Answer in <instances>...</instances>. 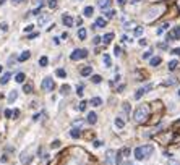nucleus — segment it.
<instances>
[{
    "instance_id": "1",
    "label": "nucleus",
    "mask_w": 180,
    "mask_h": 165,
    "mask_svg": "<svg viewBox=\"0 0 180 165\" xmlns=\"http://www.w3.org/2000/svg\"><path fill=\"white\" fill-rule=\"evenodd\" d=\"M148 117H149L148 104H143V105L136 107V110H135V113H133V120L136 123H145L146 120H148Z\"/></svg>"
},
{
    "instance_id": "2",
    "label": "nucleus",
    "mask_w": 180,
    "mask_h": 165,
    "mask_svg": "<svg viewBox=\"0 0 180 165\" xmlns=\"http://www.w3.org/2000/svg\"><path fill=\"white\" fill-rule=\"evenodd\" d=\"M154 152V147L151 144H146V146H140V147L135 149V159L136 160H145V159H149V155Z\"/></svg>"
},
{
    "instance_id": "3",
    "label": "nucleus",
    "mask_w": 180,
    "mask_h": 165,
    "mask_svg": "<svg viewBox=\"0 0 180 165\" xmlns=\"http://www.w3.org/2000/svg\"><path fill=\"white\" fill-rule=\"evenodd\" d=\"M86 57H88V50H85V49H75L73 52H71V55H70V60L76 62V60L86 58Z\"/></svg>"
},
{
    "instance_id": "4",
    "label": "nucleus",
    "mask_w": 180,
    "mask_h": 165,
    "mask_svg": "<svg viewBox=\"0 0 180 165\" xmlns=\"http://www.w3.org/2000/svg\"><path fill=\"white\" fill-rule=\"evenodd\" d=\"M151 88H152L151 84H146L145 88H140L136 92H135V99H136V100H138V99H141V97H143V95H145L148 91H151Z\"/></svg>"
},
{
    "instance_id": "5",
    "label": "nucleus",
    "mask_w": 180,
    "mask_h": 165,
    "mask_svg": "<svg viewBox=\"0 0 180 165\" xmlns=\"http://www.w3.org/2000/svg\"><path fill=\"white\" fill-rule=\"evenodd\" d=\"M54 81H52V78H44V81H42V89L44 91H52L54 89Z\"/></svg>"
},
{
    "instance_id": "6",
    "label": "nucleus",
    "mask_w": 180,
    "mask_h": 165,
    "mask_svg": "<svg viewBox=\"0 0 180 165\" xmlns=\"http://www.w3.org/2000/svg\"><path fill=\"white\" fill-rule=\"evenodd\" d=\"M62 23H64L67 28H71V26H73V23H75V20L70 16V15H64V16H62Z\"/></svg>"
},
{
    "instance_id": "7",
    "label": "nucleus",
    "mask_w": 180,
    "mask_h": 165,
    "mask_svg": "<svg viewBox=\"0 0 180 165\" xmlns=\"http://www.w3.org/2000/svg\"><path fill=\"white\" fill-rule=\"evenodd\" d=\"M31 160H32V157L29 154H26V152H23V154H21V164L23 165H28Z\"/></svg>"
},
{
    "instance_id": "8",
    "label": "nucleus",
    "mask_w": 180,
    "mask_h": 165,
    "mask_svg": "<svg viewBox=\"0 0 180 165\" xmlns=\"http://www.w3.org/2000/svg\"><path fill=\"white\" fill-rule=\"evenodd\" d=\"M106 25H107V21L104 18H97L94 23V28H106Z\"/></svg>"
},
{
    "instance_id": "9",
    "label": "nucleus",
    "mask_w": 180,
    "mask_h": 165,
    "mask_svg": "<svg viewBox=\"0 0 180 165\" xmlns=\"http://www.w3.org/2000/svg\"><path fill=\"white\" fill-rule=\"evenodd\" d=\"M89 104H91L92 107H99V105H102V99L101 97H92L91 100H89Z\"/></svg>"
},
{
    "instance_id": "10",
    "label": "nucleus",
    "mask_w": 180,
    "mask_h": 165,
    "mask_svg": "<svg viewBox=\"0 0 180 165\" xmlns=\"http://www.w3.org/2000/svg\"><path fill=\"white\" fill-rule=\"evenodd\" d=\"M97 7L99 8H109L110 7V0H97Z\"/></svg>"
},
{
    "instance_id": "11",
    "label": "nucleus",
    "mask_w": 180,
    "mask_h": 165,
    "mask_svg": "<svg viewBox=\"0 0 180 165\" xmlns=\"http://www.w3.org/2000/svg\"><path fill=\"white\" fill-rule=\"evenodd\" d=\"M96 121H97V115H96L94 112H89L88 113V123L89 125H94Z\"/></svg>"
},
{
    "instance_id": "12",
    "label": "nucleus",
    "mask_w": 180,
    "mask_h": 165,
    "mask_svg": "<svg viewBox=\"0 0 180 165\" xmlns=\"http://www.w3.org/2000/svg\"><path fill=\"white\" fill-rule=\"evenodd\" d=\"M29 57H31V52H29V50H25V52H23L21 55L18 57V62H26V60H28Z\"/></svg>"
},
{
    "instance_id": "13",
    "label": "nucleus",
    "mask_w": 180,
    "mask_h": 165,
    "mask_svg": "<svg viewBox=\"0 0 180 165\" xmlns=\"http://www.w3.org/2000/svg\"><path fill=\"white\" fill-rule=\"evenodd\" d=\"M81 76H91V73H92V67H85V68H81Z\"/></svg>"
},
{
    "instance_id": "14",
    "label": "nucleus",
    "mask_w": 180,
    "mask_h": 165,
    "mask_svg": "<svg viewBox=\"0 0 180 165\" xmlns=\"http://www.w3.org/2000/svg\"><path fill=\"white\" fill-rule=\"evenodd\" d=\"M114 39V32H107V34H104L102 37V42L104 44H110V41Z\"/></svg>"
},
{
    "instance_id": "15",
    "label": "nucleus",
    "mask_w": 180,
    "mask_h": 165,
    "mask_svg": "<svg viewBox=\"0 0 180 165\" xmlns=\"http://www.w3.org/2000/svg\"><path fill=\"white\" fill-rule=\"evenodd\" d=\"M18 97V91H11L10 94H8V104H13L15 100H16Z\"/></svg>"
},
{
    "instance_id": "16",
    "label": "nucleus",
    "mask_w": 180,
    "mask_h": 165,
    "mask_svg": "<svg viewBox=\"0 0 180 165\" xmlns=\"http://www.w3.org/2000/svg\"><path fill=\"white\" fill-rule=\"evenodd\" d=\"M92 13H94V8H92V7H86L85 10H83V15H85L86 18H91Z\"/></svg>"
},
{
    "instance_id": "17",
    "label": "nucleus",
    "mask_w": 180,
    "mask_h": 165,
    "mask_svg": "<svg viewBox=\"0 0 180 165\" xmlns=\"http://www.w3.org/2000/svg\"><path fill=\"white\" fill-rule=\"evenodd\" d=\"M161 62H162V58H161V57H152L151 62H149V65H151V67H157Z\"/></svg>"
},
{
    "instance_id": "18",
    "label": "nucleus",
    "mask_w": 180,
    "mask_h": 165,
    "mask_svg": "<svg viewBox=\"0 0 180 165\" xmlns=\"http://www.w3.org/2000/svg\"><path fill=\"white\" fill-rule=\"evenodd\" d=\"M10 78H11V74H10V73H5L4 76L0 78V84H7L8 81H10Z\"/></svg>"
},
{
    "instance_id": "19",
    "label": "nucleus",
    "mask_w": 180,
    "mask_h": 165,
    "mask_svg": "<svg viewBox=\"0 0 180 165\" xmlns=\"http://www.w3.org/2000/svg\"><path fill=\"white\" fill-rule=\"evenodd\" d=\"M86 34H88V32H86L85 28H80V29H78V37L81 39V41H85V39H86Z\"/></svg>"
},
{
    "instance_id": "20",
    "label": "nucleus",
    "mask_w": 180,
    "mask_h": 165,
    "mask_svg": "<svg viewBox=\"0 0 180 165\" xmlns=\"http://www.w3.org/2000/svg\"><path fill=\"white\" fill-rule=\"evenodd\" d=\"M104 65H106V68L112 67V60H110V57L107 55V53H104Z\"/></svg>"
},
{
    "instance_id": "21",
    "label": "nucleus",
    "mask_w": 180,
    "mask_h": 165,
    "mask_svg": "<svg viewBox=\"0 0 180 165\" xmlns=\"http://www.w3.org/2000/svg\"><path fill=\"white\" fill-rule=\"evenodd\" d=\"M114 154H115V152H114V151H107V154H106V162H107V164H112V157H114Z\"/></svg>"
},
{
    "instance_id": "22",
    "label": "nucleus",
    "mask_w": 180,
    "mask_h": 165,
    "mask_svg": "<svg viewBox=\"0 0 180 165\" xmlns=\"http://www.w3.org/2000/svg\"><path fill=\"white\" fill-rule=\"evenodd\" d=\"M115 126L117 128H124L125 126V120H122L120 117H117V118H115Z\"/></svg>"
},
{
    "instance_id": "23",
    "label": "nucleus",
    "mask_w": 180,
    "mask_h": 165,
    "mask_svg": "<svg viewBox=\"0 0 180 165\" xmlns=\"http://www.w3.org/2000/svg\"><path fill=\"white\" fill-rule=\"evenodd\" d=\"M47 63H49V58H47L46 55L39 58V65H41V67H47Z\"/></svg>"
},
{
    "instance_id": "24",
    "label": "nucleus",
    "mask_w": 180,
    "mask_h": 165,
    "mask_svg": "<svg viewBox=\"0 0 180 165\" xmlns=\"http://www.w3.org/2000/svg\"><path fill=\"white\" fill-rule=\"evenodd\" d=\"M170 34H172L174 39H180V26L179 28H174V31L170 32Z\"/></svg>"
},
{
    "instance_id": "25",
    "label": "nucleus",
    "mask_w": 180,
    "mask_h": 165,
    "mask_svg": "<svg viewBox=\"0 0 180 165\" xmlns=\"http://www.w3.org/2000/svg\"><path fill=\"white\" fill-rule=\"evenodd\" d=\"M55 74H57L59 78H65V76H67V71H65L64 68H59V70L55 71Z\"/></svg>"
},
{
    "instance_id": "26",
    "label": "nucleus",
    "mask_w": 180,
    "mask_h": 165,
    "mask_svg": "<svg viewBox=\"0 0 180 165\" xmlns=\"http://www.w3.org/2000/svg\"><path fill=\"white\" fill-rule=\"evenodd\" d=\"M177 67H179V62H177V60H172V62H169V70H170V71H174Z\"/></svg>"
},
{
    "instance_id": "27",
    "label": "nucleus",
    "mask_w": 180,
    "mask_h": 165,
    "mask_svg": "<svg viewBox=\"0 0 180 165\" xmlns=\"http://www.w3.org/2000/svg\"><path fill=\"white\" fill-rule=\"evenodd\" d=\"M60 92H62L64 95H67L68 92H70V86H68V84H64L62 88H60Z\"/></svg>"
},
{
    "instance_id": "28",
    "label": "nucleus",
    "mask_w": 180,
    "mask_h": 165,
    "mask_svg": "<svg viewBox=\"0 0 180 165\" xmlns=\"http://www.w3.org/2000/svg\"><path fill=\"white\" fill-rule=\"evenodd\" d=\"M70 136L73 138V139H76V138H80V130H76V128H73V130L70 131Z\"/></svg>"
},
{
    "instance_id": "29",
    "label": "nucleus",
    "mask_w": 180,
    "mask_h": 165,
    "mask_svg": "<svg viewBox=\"0 0 180 165\" xmlns=\"http://www.w3.org/2000/svg\"><path fill=\"white\" fill-rule=\"evenodd\" d=\"M91 81L94 83V84H99V83L102 81V78L99 76V74H94V76H91Z\"/></svg>"
},
{
    "instance_id": "30",
    "label": "nucleus",
    "mask_w": 180,
    "mask_h": 165,
    "mask_svg": "<svg viewBox=\"0 0 180 165\" xmlns=\"http://www.w3.org/2000/svg\"><path fill=\"white\" fill-rule=\"evenodd\" d=\"M15 81H16V83H23V81H25V73H18Z\"/></svg>"
},
{
    "instance_id": "31",
    "label": "nucleus",
    "mask_w": 180,
    "mask_h": 165,
    "mask_svg": "<svg viewBox=\"0 0 180 165\" xmlns=\"http://www.w3.org/2000/svg\"><path fill=\"white\" fill-rule=\"evenodd\" d=\"M167 28H169V23H164V25L161 26V28H159V29H157V34H162V32L166 31Z\"/></svg>"
},
{
    "instance_id": "32",
    "label": "nucleus",
    "mask_w": 180,
    "mask_h": 165,
    "mask_svg": "<svg viewBox=\"0 0 180 165\" xmlns=\"http://www.w3.org/2000/svg\"><path fill=\"white\" fill-rule=\"evenodd\" d=\"M86 105H88V102H86V100H81V102H80V105H78V109L81 110V112H85V110H86Z\"/></svg>"
},
{
    "instance_id": "33",
    "label": "nucleus",
    "mask_w": 180,
    "mask_h": 165,
    "mask_svg": "<svg viewBox=\"0 0 180 165\" xmlns=\"http://www.w3.org/2000/svg\"><path fill=\"white\" fill-rule=\"evenodd\" d=\"M23 91H25L26 94H29V92H32V86L31 84H25L23 86Z\"/></svg>"
},
{
    "instance_id": "34",
    "label": "nucleus",
    "mask_w": 180,
    "mask_h": 165,
    "mask_svg": "<svg viewBox=\"0 0 180 165\" xmlns=\"http://www.w3.org/2000/svg\"><path fill=\"white\" fill-rule=\"evenodd\" d=\"M141 34H143V28H141V26L135 28V36H141Z\"/></svg>"
},
{
    "instance_id": "35",
    "label": "nucleus",
    "mask_w": 180,
    "mask_h": 165,
    "mask_svg": "<svg viewBox=\"0 0 180 165\" xmlns=\"http://www.w3.org/2000/svg\"><path fill=\"white\" fill-rule=\"evenodd\" d=\"M124 112L127 113V115L130 113V104H128V102H125V104H124Z\"/></svg>"
},
{
    "instance_id": "36",
    "label": "nucleus",
    "mask_w": 180,
    "mask_h": 165,
    "mask_svg": "<svg viewBox=\"0 0 180 165\" xmlns=\"http://www.w3.org/2000/svg\"><path fill=\"white\" fill-rule=\"evenodd\" d=\"M151 55H152V50L149 49L148 52H145V53H143V58H145V60H146V58H151Z\"/></svg>"
},
{
    "instance_id": "37",
    "label": "nucleus",
    "mask_w": 180,
    "mask_h": 165,
    "mask_svg": "<svg viewBox=\"0 0 180 165\" xmlns=\"http://www.w3.org/2000/svg\"><path fill=\"white\" fill-rule=\"evenodd\" d=\"M46 21H49V16H47V15H46V16H42L41 20H39V26H42Z\"/></svg>"
},
{
    "instance_id": "38",
    "label": "nucleus",
    "mask_w": 180,
    "mask_h": 165,
    "mask_svg": "<svg viewBox=\"0 0 180 165\" xmlns=\"http://www.w3.org/2000/svg\"><path fill=\"white\" fill-rule=\"evenodd\" d=\"M49 8H57V0H49Z\"/></svg>"
},
{
    "instance_id": "39",
    "label": "nucleus",
    "mask_w": 180,
    "mask_h": 165,
    "mask_svg": "<svg viewBox=\"0 0 180 165\" xmlns=\"http://www.w3.org/2000/svg\"><path fill=\"white\" fill-rule=\"evenodd\" d=\"M177 81L174 79V78H169V81H166V83H164V86H170V84H175Z\"/></svg>"
},
{
    "instance_id": "40",
    "label": "nucleus",
    "mask_w": 180,
    "mask_h": 165,
    "mask_svg": "<svg viewBox=\"0 0 180 165\" xmlns=\"http://www.w3.org/2000/svg\"><path fill=\"white\" fill-rule=\"evenodd\" d=\"M50 147H52V149H59L60 147V141H54V143L50 144Z\"/></svg>"
},
{
    "instance_id": "41",
    "label": "nucleus",
    "mask_w": 180,
    "mask_h": 165,
    "mask_svg": "<svg viewBox=\"0 0 180 165\" xmlns=\"http://www.w3.org/2000/svg\"><path fill=\"white\" fill-rule=\"evenodd\" d=\"M76 94L80 95V97H81V95H83V86H81V84H80V86H78V88H76Z\"/></svg>"
},
{
    "instance_id": "42",
    "label": "nucleus",
    "mask_w": 180,
    "mask_h": 165,
    "mask_svg": "<svg viewBox=\"0 0 180 165\" xmlns=\"http://www.w3.org/2000/svg\"><path fill=\"white\" fill-rule=\"evenodd\" d=\"M114 15H115V11H114V10L106 11V16H107V18H114Z\"/></svg>"
},
{
    "instance_id": "43",
    "label": "nucleus",
    "mask_w": 180,
    "mask_h": 165,
    "mask_svg": "<svg viewBox=\"0 0 180 165\" xmlns=\"http://www.w3.org/2000/svg\"><path fill=\"white\" fill-rule=\"evenodd\" d=\"M0 29H2V31H8V25L7 23H2V25H0Z\"/></svg>"
},
{
    "instance_id": "44",
    "label": "nucleus",
    "mask_w": 180,
    "mask_h": 165,
    "mask_svg": "<svg viewBox=\"0 0 180 165\" xmlns=\"http://www.w3.org/2000/svg\"><path fill=\"white\" fill-rule=\"evenodd\" d=\"M101 41H102V37H99V36H96V37L92 39V42H94V44H99Z\"/></svg>"
},
{
    "instance_id": "45",
    "label": "nucleus",
    "mask_w": 180,
    "mask_h": 165,
    "mask_svg": "<svg viewBox=\"0 0 180 165\" xmlns=\"http://www.w3.org/2000/svg\"><path fill=\"white\" fill-rule=\"evenodd\" d=\"M32 28H34L32 25H28V26L25 28V32H31V31H32Z\"/></svg>"
},
{
    "instance_id": "46",
    "label": "nucleus",
    "mask_w": 180,
    "mask_h": 165,
    "mask_svg": "<svg viewBox=\"0 0 180 165\" xmlns=\"http://www.w3.org/2000/svg\"><path fill=\"white\" fill-rule=\"evenodd\" d=\"M167 165H180V162H177V160H169V162H167Z\"/></svg>"
},
{
    "instance_id": "47",
    "label": "nucleus",
    "mask_w": 180,
    "mask_h": 165,
    "mask_svg": "<svg viewBox=\"0 0 180 165\" xmlns=\"http://www.w3.org/2000/svg\"><path fill=\"white\" fill-rule=\"evenodd\" d=\"M157 47H159V49H167V42H161V44H157Z\"/></svg>"
},
{
    "instance_id": "48",
    "label": "nucleus",
    "mask_w": 180,
    "mask_h": 165,
    "mask_svg": "<svg viewBox=\"0 0 180 165\" xmlns=\"http://www.w3.org/2000/svg\"><path fill=\"white\" fill-rule=\"evenodd\" d=\"M140 46H148V41L146 39H140Z\"/></svg>"
},
{
    "instance_id": "49",
    "label": "nucleus",
    "mask_w": 180,
    "mask_h": 165,
    "mask_svg": "<svg viewBox=\"0 0 180 165\" xmlns=\"http://www.w3.org/2000/svg\"><path fill=\"white\" fill-rule=\"evenodd\" d=\"M114 52H115V55H120V52H122V49L115 46V49H114Z\"/></svg>"
},
{
    "instance_id": "50",
    "label": "nucleus",
    "mask_w": 180,
    "mask_h": 165,
    "mask_svg": "<svg viewBox=\"0 0 180 165\" xmlns=\"http://www.w3.org/2000/svg\"><path fill=\"white\" fill-rule=\"evenodd\" d=\"M37 36H39V32H32V34H29L28 37L29 39H34V37H37Z\"/></svg>"
},
{
    "instance_id": "51",
    "label": "nucleus",
    "mask_w": 180,
    "mask_h": 165,
    "mask_svg": "<svg viewBox=\"0 0 180 165\" xmlns=\"http://www.w3.org/2000/svg\"><path fill=\"white\" fill-rule=\"evenodd\" d=\"M5 117H7V118H10V117H11V110H5Z\"/></svg>"
},
{
    "instance_id": "52",
    "label": "nucleus",
    "mask_w": 180,
    "mask_h": 165,
    "mask_svg": "<svg viewBox=\"0 0 180 165\" xmlns=\"http://www.w3.org/2000/svg\"><path fill=\"white\" fill-rule=\"evenodd\" d=\"M172 53H174V55H180V49H179V47H177V49H174Z\"/></svg>"
},
{
    "instance_id": "53",
    "label": "nucleus",
    "mask_w": 180,
    "mask_h": 165,
    "mask_svg": "<svg viewBox=\"0 0 180 165\" xmlns=\"http://www.w3.org/2000/svg\"><path fill=\"white\" fill-rule=\"evenodd\" d=\"M102 146V143L101 141H94V147H101Z\"/></svg>"
},
{
    "instance_id": "54",
    "label": "nucleus",
    "mask_w": 180,
    "mask_h": 165,
    "mask_svg": "<svg viewBox=\"0 0 180 165\" xmlns=\"http://www.w3.org/2000/svg\"><path fill=\"white\" fill-rule=\"evenodd\" d=\"M21 2H23V0H11V4H13V5H20Z\"/></svg>"
},
{
    "instance_id": "55",
    "label": "nucleus",
    "mask_w": 180,
    "mask_h": 165,
    "mask_svg": "<svg viewBox=\"0 0 180 165\" xmlns=\"http://www.w3.org/2000/svg\"><path fill=\"white\" fill-rule=\"evenodd\" d=\"M11 115H13V117H18V115H20V110H13V112H11Z\"/></svg>"
},
{
    "instance_id": "56",
    "label": "nucleus",
    "mask_w": 180,
    "mask_h": 165,
    "mask_svg": "<svg viewBox=\"0 0 180 165\" xmlns=\"http://www.w3.org/2000/svg\"><path fill=\"white\" fill-rule=\"evenodd\" d=\"M39 118H41V115H39V113H36V115L34 117H32V120H34V121H37V120Z\"/></svg>"
},
{
    "instance_id": "57",
    "label": "nucleus",
    "mask_w": 180,
    "mask_h": 165,
    "mask_svg": "<svg viewBox=\"0 0 180 165\" xmlns=\"http://www.w3.org/2000/svg\"><path fill=\"white\" fill-rule=\"evenodd\" d=\"M117 2H119V5H125V4H127V0H117Z\"/></svg>"
},
{
    "instance_id": "58",
    "label": "nucleus",
    "mask_w": 180,
    "mask_h": 165,
    "mask_svg": "<svg viewBox=\"0 0 180 165\" xmlns=\"http://www.w3.org/2000/svg\"><path fill=\"white\" fill-rule=\"evenodd\" d=\"M5 2H7V0H0V5H4Z\"/></svg>"
},
{
    "instance_id": "59",
    "label": "nucleus",
    "mask_w": 180,
    "mask_h": 165,
    "mask_svg": "<svg viewBox=\"0 0 180 165\" xmlns=\"http://www.w3.org/2000/svg\"><path fill=\"white\" fill-rule=\"evenodd\" d=\"M2 70H4V67H0V73H2Z\"/></svg>"
},
{
    "instance_id": "60",
    "label": "nucleus",
    "mask_w": 180,
    "mask_h": 165,
    "mask_svg": "<svg viewBox=\"0 0 180 165\" xmlns=\"http://www.w3.org/2000/svg\"><path fill=\"white\" fill-rule=\"evenodd\" d=\"M179 97H180V89H179Z\"/></svg>"
},
{
    "instance_id": "61",
    "label": "nucleus",
    "mask_w": 180,
    "mask_h": 165,
    "mask_svg": "<svg viewBox=\"0 0 180 165\" xmlns=\"http://www.w3.org/2000/svg\"><path fill=\"white\" fill-rule=\"evenodd\" d=\"M127 165H133V164H127Z\"/></svg>"
}]
</instances>
